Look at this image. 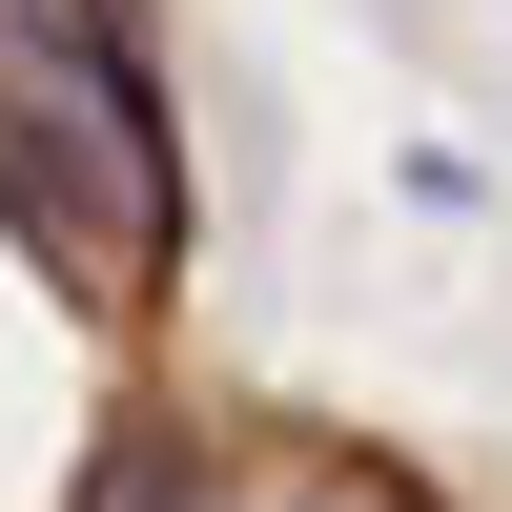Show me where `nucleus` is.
Here are the masks:
<instances>
[{
    "label": "nucleus",
    "instance_id": "f257e3e1",
    "mask_svg": "<svg viewBox=\"0 0 512 512\" xmlns=\"http://www.w3.org/2000/svg\"><path fill=\"white\" fill-rule=\"evenodd\" d=\"M0 226L41 246L82 328H144L185 267V123H164V41L144 62H0Z\"/></svg>",
    "mask_w": 512,
    "mask_h": 512
},
{
    "label": "nucleus",
    "instance_id": "f03ea898",
    "mask_svg": "<svg viewBox=\"0 0 512 512\" xmlns=\"http://www.w3.org/2000/svg\"><path fill=\"white\" fill-rule=\"evenodd\" d=\"M82 512H246V472H226V431H205V410L123 390L103 451H82Z\"/></svg>",
    "mask_w": 512,
    "mask_h": 512
},
{
    "label": "nucleus",
    "instance_id": "7ed1b4c3",
    "mask_svg": "<svg viewBox=\"0 0 512 512\" xmlns=\"http://www.w3.org/2000/svg\"><path fill=\"white\" fill-rule=\"evenodd\" d=\"M0 62H144V0H0Z\"/></svg>",
    "mask_w": 512,
    "mask_h": 512
},
{
    "label": "nucleus",
    "instance_id": "20e7f679",
    "mask_svg": "<svg viewBox=\"0 0 512 512\" xmlns=\"http://www.w3.org/2000/svg\"><path fill=\"white\" fill-rule=\"evenodd\" d=\"M246 512H431V492H410L390 451H287V472L246 492Z\"/></svg>",
    "mask_w": 512,
    "mask_h": 512
}]
</instances>
